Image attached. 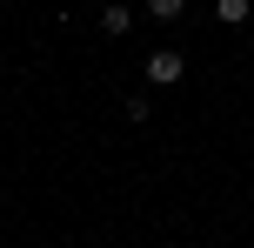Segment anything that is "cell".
Instances as JSON below:
<instances>
[{
  "label": "cell",
  "instance_id": "1",
  "mask_svg": "<svg viewBox=\"0 0 254 248\" xmlns=\"http://www.w3.org/2000/svg\"><path fill=\"white\" fill-rule=\"evenodd\" d=\"M181 74H188V61H181L174 47H161V54H147V81H154V87H174Z\"/></svg>",
  "mask_w": 254,
  "mask_h": 248
},
{
  "label": "cell",
  "instance_id": "4",
  "mask_svg": "<svg viewBox=\"0 0 254 248\" xmlns=\"http://www.w3.org/2000/svg\"><path fill=\"white\" fill-rule=\"evenodd\" d=\"M181 7H188V0H147V13H154V20H174Z\"/></svg>",
  "mask_w": 254,
  "mask_h": 248
},
{
  "label": "cell",
  "instance_id": "2",
  "mask_svg": "<svg viewBox=\"0 0 254 248\" xmlns=\"http://www.w3.org/2000/svg\"><path fill=\"white\" fill-rule=\"evenodd\" d=\"M127 27H134V7H121V0L101 7V34H127Z\"/></svg>",
  "mask_w": 254,
  "mask_h": 248
},
{
  "label": "cell",
  "instance_id": "3",
  "mask_svg": "<svg viewBox=\"0 0 254 248\" xmlns=\"http://www.w3.org/2000/svg\"><path fill=\"white\" fill-rule=\"evenodd\" d=\"M214 13H221V20H234V27H241L248 13H254V0H214Z\"/></svg>",
  "mask_w": 254,
  "mask_h": 248
}]
</instances>
